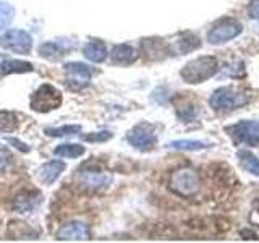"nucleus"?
<instances>
[{
  "label": "nucleus",
  "instance_id": "nucleus-1",
  "mask_svg": "<svg viewBox=\"0 0 259 243\" xmlns=\"http://www.w3.org/2000/svg\"><path fill=\"white\" fill-rule=\"evenodd\" d=\"M217 70H219V62L215 57L204 55L186 63L180 71V76L188 85H199L207 81L209 78H212L217 73Z\"/></svg>",
  "mask_w": 259,
  "mask_h": 243
},
{
  "label": "nucleus",
  "instance_id": "nucleus-2",
  "mask_svg": "<svg viewBox=\"0 0 259 243\" xmlns=\"http://www.w3.org/2000/svg\"><path fill=\"white\" fill-rule=\"evenodd\" d=\"M248 102H249V97L233 86L219 88L209 97L210 107L219 112H229V110L240 109L243 105H246Z\"/></svg>",
  "mask_w": 259,
  "mask_h": 243
},
{
  "label": "nucleus",
  "instance_id": "nucleus-3",
  "mask_svg": "<svg viewBox=\"0 0 259 243\" xmlns=\"http://www.w3.org/2000/svg\"><path fill=\"white\" fill-rule=\"evenodd\" d=\"M168 186L175 194L182 198H191L194 196L199 188H201V182H199V175L196 170H193L190 167H183L178 169L170 175Z\"/></svg>",
  "mask_w": 259,
  "mask_h": 243
},
{
  "label": "nucleus",
  "instance_id": "nucleus-4",
  "mask_svg": "<svg viewBox=\"0 0 259 243\" xmlns=\"http://www.w3.org/2000/svg\"><path fill=\"white\" fill-rule=\"evenodd\" d=\"M241 32H243V24L238 20L225 16V18H221L210 26L207 32V43L214 46L225 44V43H229V40L238 37Z\"/></svg>",
  "mask_w": 259,
  "mask_h": 243
},
{
  "label": "nucleus",
  "instance_id": "nucleus-5",
  "mask_svg": "<svg viewBox=\"0 0 259 243\" xmlns=\"http://www.w3.org/2000/svg\"><path fill=\"white\" fill-rule=\"evenodd\" d=\"M62 104V94L60 91L52 85H42L39 86L31 96L29 105L34 112H51L54 109H59Z\"/></svg>",
  "mask_w": 259,
  "mask_h": 243
},
{
  "label": "nucleus",
  "instance_id": "nucleus-6",
  "mask_svg": "<svg viewBox=\"0 0 259 243\" xmlns=\"http://www.w3.org/2000/svg\"><path fill=\"white\" fill-rule=\"evenodd\" d=\"M227 135L238 144H248L259 148V122L257 120H241L238 124L225 127Z\"/></svg>",
  "mask_w": 259,
  "mask_h": 243
},
{
  "label": "nucleus",
  "instance_id": "nucleus-7",
  "mask_svg": "<svg viewBox=\"0 0 259 243\" xmlns=\"http://www.w3.org/2000/svg\"><path fill=\"white\" fill-rule=\"evenodd\" d=\"M0 46L16 54H29L32 49V37L24 29H10L0 36Z\"/></svg>",
  "mask_w": 259,
  "mask_h": 243
},
{
  "label": "nucleus",
  "instance_id": "nucleus-8",
  "mask_svg": "<svg viewBox=\"0 0 259 243\" xmlns=\"http://www.w3.org/2000/svg\"><path fill=\"white\" fill-rule=\"evenodd\" d=\"M65 71L68 73V79H67V86L71 89V91H79L89 85L93 75H94V68L89 67L86 63L81 62H70L65 63Z\"/></svg>",
  "mask_w": 259,
  "mask_h": 243
},
{
  "label": "nucleus",
  "instance_id": "nucleus-9",
  "mask_svg": "<svg viewBox=\"0 0 259 243\" xmlns=\"http://www.w3.org/2000/svg\"><path fill=\"white\" fill-rule=\"evenodd\" d=\"M126 141L140 151H152L157 144V135L148 124H140L126 135Z\"/></svg>",
  "mask_w": 259,
  "mask_h": 243
},
{
  "label": "nucleus",
  "instance_id": "nucleus-10",
  "mask_svg": "<svg viewBox=\"0 0 259 243\" xmlns=\"http://www.w3.org/2000/svg\"><path fill=\"white\" fill-rule=\"evenodd\" d=\"M79 182L89 190L107 188L112 183V174L96 166H88L79 170Z\"/></svg>",
  "mask_w": 259,
  "mask_h": 243
},
{
  "label": "nucleus",
  "instance_id": "nucleus-11",
  "mask_svg": "<svg viewBox=\"0 0 259 243\" xmlns=\"http://www.w3.org/2000/svg\"><path fill=\"white\" fill-rule=\"evenodd\" d=\"M141 54L148 60H160L172 54V47L160 37H148L141 43Z\"/></svg>",
  "mask_w": 259,
  "mask_h": 243
},
{
  "label": "nucleus",
  "instance_id": "nucleus-12",
  "mask_svg": "<svg viewBox=\"0 0 259 243\" xmlns=\"http://www.w3.org/2000/svg\"><path fill=\"white\" fill-rule=\"evenodd\" d=\"M91 232L83 222H67L57 230V240H88Z\"/></svg>",
  "mask_w": 259,
  "mask_h": 243
},
{
  "label": "nucleus",
  "instance_id": "nucleus-13",
  "mask_svg": "<svg viewBox=\"0 0 259 243\" xmlns=\"http://www.w3.org/2000/svg\"><path fill=\"white\" fill-rule=\"evenodd\" d=\"M42 202V194L36 190L21 191L13 201V208L16 213H32Z\"/></svg>",
  "mask_w": 259,
  "mask_h": 243
},
{
  "label": "nucleus",
  "instance_id": "nucleus-14",
  "mask_svg": "<svg viewBox=\"0 0 259 243\" xmlns=\"http://www.w3.org/2000/svg\"><path fill=\"white\" fill-rule=\"evenodd\" d=\"M136 57H138L136 49L130 44H117L112 47V52H110L112 62L117 65H130L136 60Z\"/></svg>",
  "mask_w": 259,
  "mask_h": 243
},
{
  "label": "nucleus",
  "instance_id": "nucleus-15",
  "mask_svg": "<svg viewBox=\"0 0 259 243\" xmlns=\"http://www.w3.org/2000/svg\"><path fill=\"white\" fill-rule=\"evenodd\" d=\"M65 167H67V166H65V162H62V160H51V162H47V164H44L42 167L39 169L40 182L46 183V185H52L57 180V178L62 175Z\"/></svg>",
  "mask_w": 259,
  "mask_h": 243
},
{
  "label": "nucleus",
  "instance_id": "nucleus-16",
  "mask_svg": "<svg viewBox=\"0 0 259 243\" xmlns=\"http://www.w3.org/2000/svg\"><path fill=\"white\" fill-rule=\"evenodd\" d=\"M83 55L89 62H94V63H101L107 59V47L99 39H93L89 40L88 44H84L83 47Z\"/></svg>",
  "mask_w": 259,
  "mask_h": 243
},
{
  "label": "nucleus",
  "instance_id": "nucleus-17",
  "mask_svg": "<svg viewBox=\"0 0 259 243\" xmlns=\"http://www.w3.org/2000/svg\"><path fill=\"white\" fill-rule=\"evenodd\" d=\"M199 46H201V40L196 34H193V32H183V34L175 40L172 52L183 55V54L193 52L194 49H198Z\"/></svg>",
  "mask_w": 259,
  "mask_h": 243
},
{
  "label": "nucleus",
  "instance_id": "nucleus-18",
  "mask_svg": "<svg viewBox=\"0 0 259 243\" xmlns=\"http://www.w3.org/2000/svg\"><path fill=\"white\" fill-rule=\"evenodd\" d=\"M237 157H238V162L243 170H246V172L251 175L259 177V159L253 152L248 149H240L237 152Z\"/></svg>",
  "mask_w": 259,
  "mask_h": 243
},
{
  "label": "nucleus",
  "instance_id": "nucleus-19",
  "mask_svg": "<svg viewBox=\"0 0 259 243\" xmlns=\"http://www.w3.org/2000/svg\"><path fill=\"white\" fill-rule=\"evenodd\" d=\"M32 71V63L24 60H4L0 63V73L2 75H12V73H28Z\"/></svg>",
  "mask_w": 259,
  "mask_h": 243
},
{
  "label": "nucleus",
  "instance_id": "nucleus-20",
  "mask_svg": "<svg viewBox=\"0 0 259 243\" xmlns=\"http://www.w3.org/2000/svg\"><path fill=\"white\" fill-rule=\"evenodd\" d=\"M86 152L84 146H79V144H73V143H65L57 146L54 149V154L59 157H65V159H76L79 156H83Z\"/></svg>",
  "mask_w": 259,
  "mask_h": 243
},
{
  "label": "nucleus",
  "instance_id": "nucleus-21",
  "mask_svg": "<svg viewBox=\"0 0 259 243\" xmlns=\"http://www.w3.org/2000/svg\"><path fill=\"white\" fill-rule=\"evenodd\" d=\"M16 128H18L16 113L0 110V133H13Z\"/></svg>",
  "mask_w": 259,
  "mask_h": 243
},
{
  "label": "nucleus",
  "instance_id": "nucleus-22",
  "mask_svg": "<svg viewBox=\"0 0 259 243\" xmlns=\"http://www.w3.org/2000/svg\"><path fill=\"white\" fill-rule=\"evenodd\" d=\"M209 144L202 143V141H196V140H177L168 143V148L174 149H180V151H201L207 148Z\"/></svg>",
  "mask_w": 259,
  "mask_h": 243
},
{
  "label": "nucleus",
  "instance_id": "nucleus-23",
  "mask_svg": "<svg viewBox=\"0 0 259 243\" xmlns=\"http://www.w3.org/2000/svg\"><path fill=\"white\" fill-rule=\"evenodd\" d=\"M63 52H65V49H62V46L59 43H46L39 47V54L49 60L60 59V57L63 55Z\"/></svg>",
  "mask_w": 259,
  "mask_h": 243
},
{
  "label": "nucleus",
  "instance_id": "nucleus-24",
  "mask_svg": "<svg viewBox=\"0 0 259 243\" xmlns=\"http://www.w3.org/2000/svg\"><path fill=\"white\" fill-rule=\"evenodd\" d=\"M47 136H71V135H78L81 132V125H63V127H57V128H46L44 130Z\"/></svg>",
  "mask_w": 259,
  "mask_h": 243
},
{
  "label": "nucleus",
  "instance_id": "nucleus-25",
  "mask_svg": "<svg viewBox=\"0 0 259 243\" xmlns=\"http://www.w3.org/2000/svg\"><path fill=\"white\" fill-rule=\"evenodd\" d=\"M15 8L7 2H0V29H5L13 21Z\"/></svg>",
  "mask_w": 259,
  "mask_h": 243
},
{
  "label": "nucleus",
  "instance_id": "nucleus-26",
  "mask_svg": "<svg viewBox=\"0 0 259 243\" xmlns=\"http://www.w3.org/2000/svg\"><path fill=\"white\" fill-rule=\"evenodd\" d=\"M13 164V156L10 154V151L5 148H0V175L8 172V169Z\"/></svg>",
  "mask_w": 259,
  "mask_h": 243
},
{
  "label": "nucleus",
  "instance_id": "nucleus-27",
  "mask_svg": "<svg viewBox=\"0 0 259 243\" xmlns=\"http://www.w3.org/2000/svg\"><path fill=\"white\" fill-rule=\"evenodd\" d=\"M112 138V133L110 132H99V133H91V135H86L83 136L84 141H89V143H102V141H107Z\"/></svg>",
  "mask_w": 259,
  "mask_h": 243
},
{
  "label": "nucleus",
  "instance_id": "nucleus-28",
  "mask_svg": "<svg viewBox=\"0 0 259 243\" xmlns=\"http://www.w3.org/2000/svg\"><path fill=\"white\" fill-rule=\"evenodd\" d=\"M248 15L253 20H259V0H251L248 5Z\"/></svg>",
  "mask_w": 259,
  "mask_h": 243
},
{
  "label": "nucleus",
  "instance_id": "nucleus-29",
  "mask_svg": "<svg viewBox=\"0 0 259 243\" xmlns=\"http://www.w3.org/2000/svg\"><path fill=\"white\" fill-rule=\"evenodd\" d=\"M8 143H10V144H13L15 148H18V149H20L21 152H28V151H29V148H28L26 144H24V143H21L20 140H15V138H8Z\"/></svg>",
  "mask_w": 259,
  "mask_h": 243
},
{
  "label": "nucleus",
  "instance_id": "nucleus-30",
  "mask_svg": "<svg viewBox=\"0 0 259 243\" xmlns=\"http://www.w3.org/2000/svg\"><path fill=\"white\" fill-rule=\"evenodd\" d=\"M257 211H259V205H257Z\"/></svg>",
  "mask_w": 259,
  "mask_h": 243
}]
</instances>
